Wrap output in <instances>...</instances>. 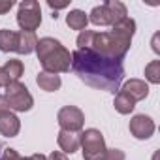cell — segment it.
Returning <instances> with one entry per match:
<instances>
[{
	"label": "cell",
	"mask_w": 160,
	"mask_h": 160,
	"mask_svg": "<svg viewBox=\"0 0 160 160\" xmlns=\"http://www.w3.org/2000/svg\"><path fill=\"white\" fill-rule=\"evenodd\" d=\"M72 70L85 85L106 92H119L124 79L122 60L100 57L91 49H77L72 53Z\"/></svg>",
	"instance_id": "obj_1"
},
{
	"label": "cell",
	"mask_w": 160,
	"mask_h": 160,
	"mask_svg": "<svg viewBox=\"0 0 160 160\" xmlns=\"http://www.w3.org/2000/svg\"><path fill=\"white\" fill-rule=\"evenodd\" d=\"M136 32V21L126 17L121 23L113 25L109 32H94L87 49L94 51L100 57L113 58V60H122L124 55L128 53L132 45V36Z\"/></svg>",
	"instance_id": "obj_2"
},
{
	"label": "cell",
	"mask_w": 160,
	"mask_h": 160,
	"mask_svg": "<svg viewBox=\"0 0 160 160\" xmlns=\"http://www.w3.org/2000/svg\"><path fill=\"white\" fill-rule=\"evenodd\" d=\"M38 60L43 72L49 73H66L72 68V53L55 38H42L36 43Z\"/></svg>",
	"instance_id": "obj_3"
},
{
	"label": "cell",
	"mask_w": 160,
	"mask_h": 160,
	"mask_svg": "<svg viewBox=\"0 0 160 160\" xmlns=\"http://www.w3.org/2000/svg\"><path fill=\"white\" fill-rule=\"evenodd\" d=\"M81 136V147L83 149V158L85 160H104L106 156V139L104 134L96 128H87L85 132L79 134Z\"/></svg>",
	"instance_id": "obj_4"
},
{
	"label": "cell",
	"mask_w": 160,
	"mask_h": 160,
	"mask_svg": "<svg viewBox=\"0 0 160 160\" xmlns=\"http://www.w3.org/2000/svg\"><path fill=\"white\" fill-rule=\"evenodd\" d=\"M6 100H8L10 109L19 111V113L30 111L32 106H34L32 94L28 92L27 85H23L21 81H12V83L6 87Z\"/></svg>",
	"instance_id": "obj_5"
},
{
	"label": "cell",
	"mask_w": 160,
	"mask_h": 160,
	"mask_svg": "<svg viewBox=\"0 0 160 160\" xmlns=\"http://www.w3.org/2000/svg\"><path fill=\"white\" fill-rule=\"evenodd\" d=\"M17 25L25 32H34L42 25V8L36 0H25L19 4L17 12Z\"/></svg>",
	"instance_id": "obj_6"
},
{
	"label": "cell",
	"mask_w": 160,
	"mask_h": 160,
	"mask_svg": "<svg viewBox=\"0 0 160 160\" xmlns=\"http://www.w3.org/2000/svg\"><path fill=\"white\" fill-rule=\"evenodd\" d=\"M57 121L60 124V130L68 132H81L85 126V115L75 106H64L57 113Z\"/></svg>",
	"instance_id": "obj_7"
},
{
	"label": "cell",
	"mask_w": 160,
	"mask_h": 160,
	"mask_svg": "<svg viewBox=\"0 0 160 160\" xmlns=\"http://www.w3.org/2000/svg\"><path fill=\"white\" fill-rule=\"evenodd\" d=\"M130 134L136 138V139H149L152 134H154V121L149 117V115H134L130 119Z\"/></svg>",
	"instance_id": "obj_8"
},
{
	"label": "cell",
	"mask_w": 160,
	"mask_h": 160,
	"mask_svg": "<svg viewBox=\"0 0 160 160\" xmlns=\"http://www.w3.org/2000/svg\"><path fill=\"white\" fill-rule=\"evenodd\" d=\"M122 92H126L134 102L145 100L149 96V85L143 81V79H128V81L122 85V89H119Z\"/></svg>",
	"instance_id": "obj_9"
},
{
	"label": "cell",
	"mask_w": 160,
	"mask_h": 160,
	"mask_svg": "<svg viewBox=\"0 0 160 160\" xmlns=\"http://www.w3.org/2000/svg\"><path fill=\"white\" fill-rule=\"evenodd\" d=\"M57 143L62 149L64 154H72L75 151H79V145H81V136L77 132H68V130H60L57 136Z\"/></svg>",
	"instance_id": "obj_10"
},
{
	"label": "cell",
	"mask_w": 160,
	"mask_h": 160,
	"mask_svg": "<svg viewBox=\"0 0 160 160\" xmlns=\"http://www.w3.org/2000/svg\"><path fill=\"white\" fill-rule=\"evenodd\" d=\"M21 130V121L17 115H13L12 111L0 117V134L4 138H15Z\"/></svg>",
	"instance_id": "obj_11"
},
{
	"label": "cell",
	"mask_w": 160,
	"mask_h": 160,
	"mask_svg": "<svg viewBox=\"0 0 160 160\" xmlns=\"http://www.w3.org/2000/svg\"><path fill=\"white\" fill-rule=\"evenodd\" d=\"M87 17H89V21H91L92 25H96V27H113V25H115V19L111 17V12H109V8H108L106 4L96 6Z\"/></svg>",
	"instance_id": "obj_12"
},
{
	"label": "cell",
	"mask_w": 160,
	"mask_h": 160,
	"mask_svg": "<svg viewBox=\"0 0 160 160\" xmlns=\"http://www.w3.org/2000/svg\"><path fill=\"white\" fill-rule=\"evenodd\" d=\"M36 83H38V87H40L42 91H45V92H55V91H58L60 85H62L60 75L49 73V72H43V70L36 75Z\"/></svg>",
	"instance_id": "obj_13"
},
{
	"label": "cell",
	"mask_w": 160,
	"mask_h": 160,
	"mask_svg": "<svg viewBox=\"0 0 160 160\" xmlns=\"http://www.w3.org/2000/svg\"><path fill=\"white\" fill-rule=\"evenodd\" d=\"M36 43H38V38L34 32H17V51L19 55H30L32 51H36Z\"/></svg>",
	"instance_id": "obj_14"
},
{
	"label": "cell",
	"mask_w": 160,
	"mask_h": 160,
	"mask_svg": "<svg viewBox=\"0 0 160 160\" xmlns=\"http://www.w3.org/2000/svg\"><path fill=\"white\" fill-rule=\"evenodd\" d=\"M66 25L72 28V30H87V25H89V17L85 12L81 10H72L68 15H66Z\"/></svg>",
	"instance_id": "obj_15"
},
{
	"label": "cell",
	"mask_w": 160,
	"mask_h": 160,
	"mask_svg": "<svg viewBox=\"0 0 160 160\" xmlns=\"http://www.w3.org/2000/svg\"><path fill=\"white\" fill-rule=\"evenodd\" d=\"M113 106H115V109L121 113V115H128V113H132L134 111V108H136V102L126 94V92H122V91H119L117 94H115V100H113Z\"/></svg>",
	"instance_id": "obj_16"
},
{
	"label": "cell",
	"mask_w": 160,
	"mask_h": 160,
	"mask_svg": "<svg viewBox=\"0 0 160 160\" xmlns=\"http://www.w3.org/2000/svg\"><path fill=\"white\" fill-rule=\"evenodd\" d=\"M0 51H4V53L17 51V32L10 28L0 30Z\"/></svg>",
	"instance_id": "obj_17"
},
{
	"label": "cell",
	"mask_w": 160,
	"mask_h": 160,
	"mask_svg": "<svg viewBox=\"0 0 160 160\" xmlns=\"http://www.w3.org/2000/svg\"><path fill=\"white\" fill-rule=\"evenodd\" d=\"M2 68H4V72L10 75L12 81H19V77H21L23 72H25V66H23V62H21L19 58H10Z\"/></svg>",
	"instance_id": "obj_18"
},
{
	"label": "cell",
	"mask_w": 160,
	"mask_h": 160,
	"mask_svg": "<svg viewBox=\"0 0 160 160\" xmlns=\"http://www.w3.org/2000/svg\"><path fill=\"white\" fill-rule=\"evenodd\" d=\"M145 79L152 85L160 83V60H151L145 66Z\"/></svg>",
	"instance_id": "obj_19"
},
{
	"label": "cell",
	"mask_w": 160,
	"mask_h": 160,
	"mask_svg": "<svg viewBox=\"0 0 160 160\" xmlns=\"http://www.w3.org/2000/svg\"><path fill=\"white\" fill-rule=\"evenodd\" d=\"M104 160H124V152L121 149H108Z\"/></svg>",
	"instance_id": "obj_20"
},
{
	"label": "cell",
	"mask_w": 160,
	"mask_h": 160,
	"mask_svg": "<svg viewBox=\"0 0 160 160\" xmlns=\"http://www.w3.org/2000/svg\"><path fill=\"white\" fill-rule=\"evenodd\" d=\"M0 160H21V156H19V152L15 149L8 147V149H4L2 154H0Z\"/></svg>",
	"instance_id": "obj_21"
},
{
	"label": "cell",
	"mask_w": 160,
	"mask_h": 160,
	"mask_svg": "<svg viewBox=\"0 0 160 160\" xmlns=\"http://www.w3.org/2000/svg\"><path fill=\"white\" fill-rule=\"evenodd\" d=\"M13 0H0V15H4V13H8L12 8H13Z\"/></svg>",
	"instance_id": "obj_22"
},
{
	"label": "cell",
	"mask_w": 160,
	"mask_h": 160,
	"mask_svg": "<svg viewBox=\"0 0 160 160\" xmlns=\"http://www.w3.org/2000/svg\"><path fill=\"white\" fill-rule=\"evenodd\" d=\"M12 109H10V106H8V100H6V96H2L0 94V117L2 115H6V113H10Z\"/></svg>",
	"instance_id": "obj_23"
},
{
	"label": "cell",
	"mask_w": 160,
	"mask_h": 160,
	"mask_svg": "<svg viewBox=\"0 0 160 160\" xmlns=\"http://www.w3.org/2000/svg\"><path fill=\"white\" fill-rule=\"evenodd\" d=\"M12 83V79H10V75L4 72V68H0V87H8Z\"/></svg>",
	"instance_id": "obj_24"
},
{
	"label": "cell",
	"mask_w": 160,
	"mask_h": 160,
	"mask_svg": "<svg viewBox=\"0 0 160 160\" xmlns=\"http://www.w3.org/2000/svg\"><path fill=\"white\" fill-rule=\"evenodd\" d=\"M47 160H70V158H68V154H64L62 151H53Z\"/></svg>",
	"instance_id": "obj_25"
},
{
	"label": "cell",
	"mask_w": 160,
	"mask_h": 160,
	"mask_svg": "<svg viewBox=\"0 0 160 160\" xmlns=\"http://www.w3.org/2000/svg\"><path fill=\"white\" fill-rule=\"evenodd\" d=\"M47 6H49V8H53V10H62V8H66V6H68V2H53V0H49Z\"/></svg>",
	"instance_id": "obj_26"
},
{
	"label": "cell",
	"mask_w": 160,
	"mask_h": 160,
	"mask_svg": "<svg viewBox=\"0 0 160 160\" xmlns=\"http://www.w3.org/2000/svg\"><path fill=\"white\" fill-rule=\"evenodd\" d=\"M21 160H47L43 154H40V152H36V154H32V156H27V158H21Z\"/></svg>",
	"instance_id": "obj_27"
}]
</instances>
